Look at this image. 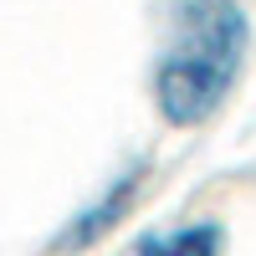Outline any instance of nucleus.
<instances>
[{
  "instance_id": "1",
  "label": "nucleus",
  "mask_w": 256,
  "mask_h": 256,
  "mask_svg": "<svg viewBox=\"0 0 256 256\" xmlns=\"http://www.w3.org/2000/svg\"><path fill=\"white\" fill-rule=\"evenodd\" d=\"M164 20L169 41L154 62V108L164 123L195 128L236 88L251 26L241 0H164Z\"/></svg>"
},
{
  "instance_id": "2",
  "label": "nucleus",
  "mask_w": 256,
  "mask_h": 256,
  "mask_svg": "<svg viewBox=\"0 0 256 256\" xmlns=\"http://www.w3.org/2000/svg\"><path fill=\"white\" fill-rule=\"evenodd\" d=\"M138 190H144V164H134L128 174H118L102 195L88 205V210H77V216L67 220V230L56 236V251H82V246H92V241H102L108 230L134 210V200H138Z\"/></svg>"
},
{
  "instance_id": "3",
  "label": "nucleus",
  "mask_w": 256,
  "mask_h": 256,
  "mask_svg": "<svg viewBox=\"0 0 256 256\" xmlns=\"http://www.w3.org/2000/svg\"><path fill=\"white\" fill-rule=\"evenodd\" d=\"M220 251H226V226L216 216L184 220V226H169V230H148L134 246V256H220Z\"/></svg>"
}]
</instances>
